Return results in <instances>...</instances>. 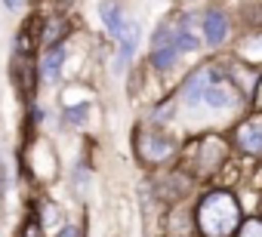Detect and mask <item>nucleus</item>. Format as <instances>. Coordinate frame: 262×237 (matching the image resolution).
Returning <instances> with one entry per match:
<instances>
[{
  "label": "nucleus",
  "mask_w": 262,
  "mask_h": 237,
  "mask_svg": "<svg viewBox=\"0 0 262 237\" xmlns=\"http://www.w3.org/2000/svg\"><path fill=\"white\" fill-rule=\"evenodd\" d=\"M237 225H241V209L228 191H213L198 203V228L204 237H231Z\"/></svg>",
  "instance_id": "nucleus-1"
},
{
  "label": "nucleus",
  "mask_w": 262,
  "mask_h": 237,
  "mask_svg": "<svg viewBox=\"0 0 262 237\" xmlns=\"http://www.w3.org/2000/svg\"><path fill=\"white\" fill-rule=\"evenodd\" d=\"M222 74L216 71V68H201V71H194L188 80H185V86H182V99L188 102V105H198L201 99H204V92H207V86L213 83V80H219Z\"/></svg>",
  "instance_id": "nucleus-2"
},
{
  "label": "nucleus",
  "mask_w": 262,
  "mask_h": 237,
  "mask_svg": "<svg viewBox=\"0 0 262 237\" xmlns=\"http://www.w3.org/2000/svg\"><path fill=\"white\" fill-rule=\"evenodd\" d=\"M142 157L148 160V163H161V160H167L170 154H173V139H167V136H161V133H148L142 142Z\"/></svg>",
  "instance_id": "nucleus-3"
},
{
  "label": "nucleus",
  "mask_w": 262,
  "mask_h": 237,
  "mask_svg": "<svg viewBox=\"0 0 262 237\" xmlns=\"http://www.w3.org/2000/svg\"><path fill=\"white\" fill-rule=\"evenodd\" d=\"M204 37L210 46H219L228 37V16L222 10H207L204 16Z\"/></svg>",
  "instance_id": "nucleus-4"
},
{
  "label": "nucleus",
  "mask_w": 262,
  "mask_h": 237,
  "mask_svg": "<svg viewBox=\"0 0 262 237\" xmlns=\"http://www.w3.org/2000/svg\"><path fill=\"white\" fill-rule=\"evenodd\" d=\"M204 99H207V105H213V108H231L234 102H237V92L231 89V83L228 80H213L210 86H207V92H204Z\"/></svg>",
  "instance_id": "nucleus-5"
},
{
  "label": "nucleus",
  "mask_w": 262,
  "mask_h": 237,
  "mask_svg": "<svg viewBox=\"0 0 262 237\" xmlns=\"http://www.w3.org/2000/svg\"><path fill=\"white\" fill-rule=\"evenodd\" d=\"M62 62H65V50L62 46H53L43 56V62H40V80L43 83H56L59 74H62Z\"/></svg>",
  "instance_id": "nucleus-6"
},
{
  "label": "nucleus",
  "mask_w": 262,
  "mask_h": 237,
  "mask_svg": "<svg viewBox=\"0 0 262 237\" xmlns=\"http://www.w3.org/2000/svg\"><path fill=\"white\" fill-rule=\"evenodd\" d=\"M237 145L247 151V154H262V124H244L237 130Z\"/></svg>",
  "instance_id": "nucleus-7"
},
{
  "label": "nucleus",
  "mask_w": 262,
  "mask_h": 237,
  "mask_svg": "<svg viewBox=\"0 0 262 237\" xmlns=\"http://www.w3.org/2000/svg\"><path fill=\"white\" fill-rule=\"evenodd\" d=\"M99 16H102V22H105L108 34L120 40V34H123V25H126V22H123V16H120L117 4H111V0H105V4L99 7Z\"/></svg>",
  "instance_id": "nucleus-8"
},
{
  "label": "nucleus",
  "mask_w": 262,
  "mask_h": 237,
  "mask_svg": "<svg viewBox=\"0 0 262 237\" xmlns=\"http://www.w3.org/2000/svg\"><path fill=\"white\" fill-rule=\"evenodd\" d=\"M176 59H179L176 43H161V46H155V53H151V65H155L158 71L173 68V65H176Z\"/></svg>",
  "instance_id": "nucleus-9"
},
{
  "label": "nucleus",
  "mask_w": 262,
  "mask_h": 237,
  "mask_svg": "<svg viewBox=\"0 0 262 237\" xmlns=\"http://www.w3.org/2000/svg\"><path fill=\"white\" fill-rule=\"evenodd\" d=\"M40 225H43V231H56V228H62V212H59V206L43 203V209H40Z\"/></svg>",
  "instance_id": "nucleus-10"
},
{
  "label": "nucleus",
  "mask_w": 262,
  "mask_h": 237,
  "mask_svg": "<svg viewBox=\"0 0 262 237\" xmlns=\"http://www.w3.org/2000/svg\"><path fill=\"white\" fill-rule=\"evenodd\" d=\"M65 28H68L65 19H50V22H47V31H43V40H47V43L62 40V37H65Z\"/></svg>",
  "instance_id": "nucleus-11"
},
{
  "label": "nucleus",
  "mask_w": 262,
  "mask_h": 237,
  "mask_svg": "<svg viewBox=\"0 0 262 237\" xmlns=\"http://www.w3.org/2000/svg\"><path fill=\"white\" fill-rule=\"evenodd\" d=\"M237 234L241 237H262V222L259 219H247L244 225H237Z\"/></svg>",
  "instance_id": "nucleus-12"
},
{
  "label": "nucleus",
  "mask_w": 262,
  "mask_h": 237,
  "mask_svg": "<svg viewBox=\"0 0 262 237\" xmlns=\"http://www.w3.org/2000/svg\"><path fill=\"white\" fill-rule=\"evenodd\" d=\"M68 121L71 124H83V117H86V105H77V108H68Z\"/></svg>",
  "instance_id": "nucleus-13"
},
{
  "label": "nucleus",
  "mask_w": 262,
  "mask_h": 237,
  "mask_svg": "<svg viewBox=\"0 0 262 237\" xmlns=\"http://www.w3.org/2000/svg\"><path fill=\"white\" fill-rule=\"evenodd\" d=\"M59 237H77V231H74V228H68V225H62V231H59Z\"/></svg>",
  "instance_id": "nucleus-14"
},
{
  "label": "nucleus",
  "mask_w": 262,
  "mask_h": 237,
  "mask_svg": "<svg viewBox=\"0 0 262 237\" xmlns=\"http://www.w3.org/2000/svg\"><path fill=\"white\" fill-rule=\"evenodd\" d=\"M4 4H7V10H19V7L25 4V0H4Z\"/></svg>",
  "instance_id": "nucleus-15"
},
{
  "label": "nucleus",
  "mask_w": 262,
  "mask_h": 237,
  "mask_svg": "<svg viewBox=\"0 0 262 237\" xmlns=\"http://www.w3.org/2000/svg\"><path fill=\"white\" fill-rule=\"evenodd\" d=\"M25 237H37V231H34V225H31V228L25 231Z\"/></svg>",
  "instance_id": "nucleus-16"
}]
</instances>
